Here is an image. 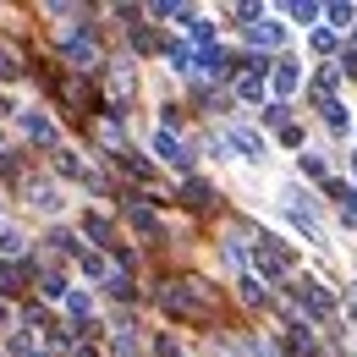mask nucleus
Here are the masks:
<instances>
[{"mask_svg":"<svg viewBox=\"0 0 357 357\" xmlns=\"http://www.w3.org/2000/svg\"><path fill=\"white\" fill-rule=\"evenodd\" d=\"M291 297H297V303H303L319 324H324V319H335V297H330L319 280H297V286H291Z\"/></svg>","mask_w":357,"mask_h":357,"instance_id":"obj_1","label":"nucleus"},{"mask_svg":"<svg viewBox=\"0 0 357 357\" xmlns=\"http://www.w3.org/2000/svg\"><path fill=\"white\" fill-rule=\"evenodd\" d=\"M66 61H72L77 72H93V66H99V45H93V33H89V28L66 33Z\"/></svg>","mask_w":357,"mask_h":357,"instance_id":"obj_2","label":"nucleus"},{"mask_svg":"<svg viewBox=\"0 0 357 357\" xmlns=\"http://www.w3.org/2000/svg\"><path fill=\"white\" fill-rule=\"evenodd\" d=\"M160 303H165V308L171 313H187V319H204V303H198V291H187V286H165V291H160Z\"/></svg>","mask_w":357,"mask_h":357,"instance_id":"obj_3","label":"nucleus"},{"mask_svg":"<svg viewBox=\"0 0 357 357\" xmlns=\"http://www.w3.org/2000/svg\"><path fill=\"white\" fill-rule=\"evenodd\" d=\"M154 154H160L165 165H176V171H187V165H192V154L181 149V137H176V132H154Z\"/></svg>","mask_w":357,"mask_h":357,"instance_id":"obj_4","label":"nucleus"},{"mask_svg":"<svg viewBox=\"0 0 357 357\" xmlns=\"http://www.w3.org/2000/svg\"><path fill=\"white\" fill-rule=\"evenodd\" d=\"M22 132L33 137V143H50V149L61 143V132H55V121H50L45 110H22Z\"/></svg>","mask_w":357,"mask_h":357,"instance_id":"obj_5","label":"nucleus"},{"mask_svg":"<svg viewBox=\"0 0 357 357\" xmlns=\"http://www.w3.org/2000/svg\"><path fill=\"white\" fill-rule=\"evenodd\" d=\"M253 259H259V269H264V275H275V280L286 275V253L275 248V236H259V242H253Z\"/></svg>","mask_w":357,"mask_h":357,"instance_id":"obj_6","label":"nucleus"},{"mask_svg":"<svg viewBox=\"0 0 357 357\" xmlns=\"http://www.w3.org/2000/svg\"><path fill=\"white\" fill-rule=\"evenodd\" d=\"M225 143H231V149H236L242 160H253V165L264 160V137H259V132H248V127H231V132H225Z\"/></svg>","mask_w":357,"mask_h":357,"instance_id":"obj_7","label":"nucleus"},{"mask_svg":"<svg viewBox=\"0 0 357 357\" xmlns=\"http://www.w3.org/2000/svg\"><path fill=\"white\" fill-rule=\"evenodd\" d=\"M280 39H286L280 22H253V28H248V45H259V50H275Z\"/></svg>","mask_w":357,"mask_h":357,"instance_id":"obj_8","label":"nucleus"},{"mask_svg":"<svg viewBox=\"0 0 357 357\" xmlns=\"http://www.w3.org/2000/svg\"><path fill=\"white\" fill-rule=\"evenodd\" d=\"M297 83H303V66L297 61H280L275 66V93H297Z\"/></svg>","mask_w":357,"mask_h":357,"instance_id":"obj_9","label":"nucleus"},{"mask_svg":"<svg viewBox=\"0 0 357 357\" xmlns=\"http://www.w3.org/2000/svg\"><path fill=\"white\" fill-rule=\"evenodd\" d=\"M28 198H33V209H61V192H55L50 181H33V187H28Z\"/></svg>","mask_w":357,"mask_h":357,"instance_id":"obj_10","label":"nucleus"},{"mask_svg":"<svg viewBox=\"0 0 357 357\" xmlns=\"http://www.w3.org/2000/svg\"><path fill=\"white\" fill-rule=\"evenodd\" d=\"M187 33H192V39H198V45H215V22H204V17H198V11H192V17H187Z\"/></svg>","mask_w":357,"mask_h":357,"instance_id":"obj_11","label":"nucleus"},{"mask_svg":"<svg viewBox=\"0 0 357 357\" xmlns=\"http://www.w3.org/2000/svg\"><path fill=\"white\" fill-rule=\"evenodd\" d=\"M324 127H335V132H347V127H352V116H347V105H335V99H330V105H324Z\"/></svg>","mask_w":357,"mask_h":357,"instance_id":"obj_12","label":"nucleus"},{"mask_svg":"<svg viewBox=\"0 0 357 357\" xmlns=\"http://www.w3.org/2000/svg\"><path fill=\"white\" fill-rule=\"evenodd\" d=\"M0 253H6V259H22V253H28L22 231H0Z\"/></svg>","mask_w":357,"mask_h":357,"instance_id":"obj_13","label":"nucleus"},{"mask_svg":"<svg viewBox=\"0 0 357 357\" xmlns=\"http://www.w3.org/2000/svg\"><path fill=\"white\" fill-rule=\"evenodd\" d=\"M132 225L143 231V236H154V231H160V220H154V209H143V204H132Z\"/></svg>","mask_w":357,"mask_h":357,"instance_id":"obj_14","label":"nucleus"},{"mask_svg":"<svg viewBox=\"0 0 357 357\" xmlns=\"http://www.w3.org/2000/svg\"><path fill=\"white\" fill-rule=\"evenodd\" d=\"M17 291H22V275L11 264H0V297H17Z\"/></svg>","mask_w":357,"mask_h":357,"instance_id":"obj_15","label":"nucleus"},{"mask_svg":"<svg viewBox=\"0 0 357 357\" xmlns=\"http://www.w3.org/2000/svg\"><path fill=\"white\" fill-rule=\"evenodd\" d=\"M236 286H242V303H253V308H259V303H264V286H259V280H253V275H242V280H236Z\"/></svg>","mask_w":357,"mask_h":357,"instance_id":"obj_16","label":"nucleus"},{"mask_svg":"<svg viewBox=\"0 0 357 357\" xmlns=\"http://www.w3.org/2000/svg\"><path fill=\"white\" fill-rule=\"evenodd\" d=\"M22 72V61H17V50H6L0 45V77H17Z\"/></svg>","mask_w":357,"mask_h":357,"instance_id":"obj_17","label":"nucleus"},{"mask_svg":"<svg viewBox=\"0 0 357 357\" xmlns=\"http://www.w3.org/2000/svg\"><path fill=\"white\" fill-rule=\"evenodd\" d=\"M313 93L330 105V93H335V72H319V77H313Z\"/></svg>","mask_w":357,"mask_h":357,"instance_id":"obj_18","label":"nucleus"},{"mask_svg":"<svg viewBox=\"0 0 357 357\" xmlns=\"http://www.w3.org/2000/svg\"><path fill=\"white\" fill-rule=\"evenodd\" d=\"M39 291H45V297H66V291H72V286H66V280H61V275H45V280H39Z\"/></svg>","mask_w":357,"mask_h":357,"instance_id":"obj_19","label":"nucleus"},{"mask_svg":"<svg viewBox=\"0 0 357 357\" xmlns=\"http://www.w3.org/2000/svg\"><path fill=\"white\" fill-rule=\"evenodd\" d=\"M66 308L77 313V319H89V308H93V303H89V291H66Z\"/></svg>","mask_w":357,"mask_h":357,"instance_id":"obj_20","label":"nucleus"},{"mask_svg":"<svg viewBox=\"0 0 357 357\" xmlns=\"http://www.w3.org/2000/svg\"><path fill=\"white\" fill-rule=\"evenodd\" d=\"M324 17H330L335 28H352V6H324Z\"/></svg>","mask_w":357,"mask_h":357,"instance_id":"obj_21","label":"nucleus"},{"mask_svg":"<svg viewBox=\"0 0 357 357\" xmlns=\"http://www.w3.org/2000/svg\"><path fill=\"white\" fill-rule=\"evenodd\" d=\"M83 269H89V275H99V280H110V264H105L99 253H83Z\"/></svg>","mask_w":357,"mask_h":357,"instance_id":"obj_22","label":"nucleus"},{"mask_svg":"<svg viewBox=\"0 0 357 357\" xmlns=\"http://www.w3.org/2000/svg\"><path fill=\"white\" fill-rule=\"evenodd\" d=\"M89 236H93V242H110V225L99 220V215H89ZM110 248H116V242H110Z\"/></svg>","mask_w":357,"mask_h":357,"instance_id":"obj_23","label":"nucleus"},{"mask_svg":"<svg viewBox=\"0 0 357 357\" xmlns=\"http://www.w3.org/2000/svg\"><path fill=\"white\" fill-rule=\"evenodd\" d=\"M55 165H61V171H66V176H83V165H77V154H66V149H61V154H55Z\"/></svg>","mask_w":357,"mask_h":357,"instance_id":"obj_24","label":"nucleus"},{"mask_svg":"<svg viewBox=\"0 0 357 357\" xmlns=\"http://www.w3.org/2000/svg\"><path fill=\"white\" fill-rule=\"evenodd\" d=\"M209 198H215V192H209L204 181H187V204H209Z\"/></svg>","mask_w":357,"mask_h":357,"instance_id":"obj_25","label":"nucleus"},{"mask_svg":"<svg viewBox=\"0 0 357 357\" xmlns=\"http://www.w3.org/2000/svg\"><path fill=\"white\" fill-rule=\"evenodd\" d=\"M286 11H291L297 22H313V17H319V6H308V0H297V6H286Z\"/></svg>","mask_w":357,"mask_h":357,"instance_id":"obj_26","label":"nucleus"},{"mask_svg":"<svg viewBox=\"0 0 357 357\" xmlns=\"http://www.w3.org/2000/svg\"><path fill=\"white\" fill-rule=\"evenodd\" d=\"M242 99H264V77H242Z\"/></svg>","mask_w":357,"mask_h":357,"instance_id":"obj_27","label":"nucleus"},{"mask_svg":"<svg viewBox=\"0 0 357 357\" xmlns=\"http://www.w3.org/2000/svg\"><path fill=\"white\" fill-rule=\"evenodd\" d=\"M110 352H116V357H132L137 341H132V335H116V341H110Z\"/></svg>","mask_w":357,"mask_h":357,"instance_id":"obj_28","label":"nucleus"},{"mask_svg":"<svg viewBox=\"0 0 357 357\" xmlns=\"http://www.w3.org/2000/svg\"><path fill=\"white\" fill-rule=\"evenodd\" d=\"M313 50H319V55H324V50H335V33H330V28H319V33H313Z\"/></svg>","mask_w":357,"mask_h":357,"instance_id":"obj_29","label":"nucleus"},{"mask_svg":"<svg viewBox=\"0 0 357 357\" xmlns=\"http://www.w3.org/2000/svg\"><path fill=\"white\" fill-rule=\"evenodd\" d=\"M352 176H357V154H352Z\"/></svg>","mask_w":357,"mask_h":357,"instance_id":"obj_30","label":"nucleus"}]
</instances>
